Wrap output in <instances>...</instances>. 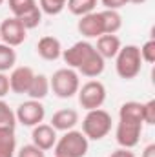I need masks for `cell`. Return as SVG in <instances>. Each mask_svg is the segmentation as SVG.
<instances>
[{
	"mask_svg": "<svg viewBox=\"0 0 155 157\" xmlns=\"http://www.w3.org/2000/svg\"><path fill=\"white\" fill-rule=\"evenodd\" d=\"M115 70L117 75L124 80L135 78L142 70V59H141V49L133 44H128L119 49L115 57Z\"/></svg>",
	"mask_w": 155,
	"mask_h": 157,
	"instance_id": "6da1fadb",
	"label": "cell"
},
{
	"mask_svg": "<svg viewBox=\"0 0 155 157\" xmlns=\"http://www.w3.org/2000/svg\"><path fill=\"white\" fill-rule=\"evenodd\" d=\"M110 130H112V115L102 108L89 110L82 121V133L88 137V141L89 139L100 141L110 133Z\"/></svg>",
	"mask_w": 155,
	"mask_h": 157,
	"instance_id": "7a4b0ae2",
	"label": "cell"
},
{
	"mask_svg": "<svg viewBox=\"0 0 155 157\" xmlns=\"http://www.w3.org/2000/svg\"><path fill=\"white\" fill-rule=\"evenodd\" d=\"M89 143L88 137L77 132V130H68L55 144V155L57 157H84L88 154Z\"/></svg>",
	"mask_w": 155,
	"mask_h": 157,
	"instance_id": "3957f363",
	"label": "cell"
},
{
	"mask_svg": "<svg viewBox=\"0 0 155 157\" xmlns=\"http://www.w3.org/2000/svg\"><path fill=\"white\" fill-rule=\"evenodd\" d=\"M49 88L53 90V93L59 99H71L73 95H77L78 88H80L78 73L73 68L57 70L53 77L49 78Z\"/></svg>",
	"mask_w": 155,
	"mask_h": 157,
	"instance_id": "277c9868",
	"label": "cell"
},
{
	"mask_svg": "<svg viewBox=\"0 0 155 157\" xmlns=\"http://www.w3.org/2000/svg\"><path fill=\"white\" fill-rule=\"evenodd\" d=\"M78 104L84 110H97L106 101V88L100 80H88L82 88H78Z\"/></svg>",
	"mask_w": 155,
	"mask_h": 157,
	"instance_id": "5b68a950",
	"label": "cell"
},
{
	"mask_svg": "<svg viewBox=\"0 0 155 157\" xmlns=\"http://www.w3.org/2000/svg\"><path fill=\"white\" fill-rule=\"evenodd\" d=\"M141 133H142V122H131V121H120L119 119L115 137L120 148L131 150L133 146H137L141 141Z\"/></svg>",
	"mask_w": 155,
	"mask_h": 157,
	"instance_id": "8992f818",
	"label": "cell"
},
{
	"mask_svg": "<svg viewBox=\"0 0 155 157\" xmlns=\"http://www.w3.org/2000/svg\"><path fill=\"white\" fill-rule=\"evenodd\" d=\"M95 51H97V49H95L93 44H89V42H86V40H78V42H75L71 48H68V49L62 51V59H64V62L68 64V68H77L78 70Z\"/></svg>",
	"mask_w": 155,
	"mask_h": 157,
	"instance_id": "52a82bcc",
	"label": "cell"
},
{
	"mask_svg": "<svg viewBox=\"0 0 155 157\" xmlns=\"http://www.w3.org/2000/svg\"><path fill=\"white\" fill-rule=\"evenodd\" d=\"M44 115H46V110H44L42 102L33 101V99H29L28 102H22L17 108V113H15L17 121L22 126H37L44 121Z\"/></svg>",
	"mask_w": 155,
	"mask_h": 157,
	"instance_id": "ba28073f",
	"label": "cell"
},
{
	"mask_svg": "<svg viewBox=\"0 0 155 157\" xmlns=\"http://www.w3.org/2000/svg\"><path fill=\"white\" fill-rule=\"evenodd\" d=\"M28 29L22 26V22L15 17L11 18H6L2 24H0V40H4V44L15 48V46H20L24 40H26V35Z\"/></svg>",
	"mask_w": 155,
	"mask_h": 157,
	"instance_id": "9c48e42d",
	"label": "cell"
},
{
	"mask_svg": "<svg viewBox=\"0 0 155 157\" xmlns=\"http://www.w3.org/2000/svg\"><path fill=\"white\" fill-rule=\"evenodd\" d=\"M35 77V71L29 68V66H20V68H15L9 75V90L17 95H26L29 86H31V80Z\"/></svg>",
	"mask_w": 155,
	"mask_h": 157,
	"instance_id": "30bf717a",
	"label": "cell"
},
{
	"mask_svg": "<svg viewBox=\"0 0 155 157\" xmlns=\"http://www.w3.org/2000/svg\"><path fill=\"white\" fill-rule=\"evenodd\" d=\"M78 33L86 39H99L100 35H104V28H102V18L100 13H88L84 17H80L77 24Z\"/></svg>",
	"mask_w": 155,
	"mask_h": 157,
	"instance_id": "8fae6325",
	"label": "cell"
},
{
	"mask_svg": "<svg viewBox=\"0 0 155 157\" xmlns=\"http://www.w3.org/2000/svg\"><path fill=\"white\" fill-rule=\"evenodd\" d=\"M31 139L37 148L44 150V152L51 150L57 144V130L51 124H37V126H33Z\"/></svg>",
	"mask_w": 155,
	"mask_h": 157,
	"instance_id": "7c38bea8",
	"label": "cell"
},
{
	"mask_svg": "<svg viewBox=\"0 0 155 157\" xmlns=\"http://www.w3.org/2000/svg\"><path fill=\"white\" fill-rule=\"evenodd\" d=\"M37 53H39L40 59L44 60H57L59 57H62V46H60V40L55 39V37H42L37 42Z\"/></svg>",
	"mask_w": 155,
	"mask_h": 157,
	"instance_id": "4fadbf2b",
	"label": "cell"
},
{
	"mask_svg": "<svg viewBox=\"0 0 155 157\" xmlns=\"http://www.w3.org/2000/svg\"><path fill=\"white\" fill-rule=\"evenodd\" d=\"M120 48H122V46H120V39H119L117 35H100V37L97 39V46H95L97 53H99L104 60H106V59H115Z\"/></svg>",
	"mask_w": 155,
	"mask_h": 157,
	"instance_id": "5bb4252c",
	"label": "cell"
},
{
	"mask_svg": "<svg viewBox=\"0 0 155 157\" xmlns=\"http://www.w3.org/2000/svg\"><path fill=\"white\" fill-rule=\"evenodd\" d=\"M78 122V113L71 108H64V110H59L57 113H53L51 117V126L57 130V132H68V130H73V126Z\"/></svg>",
	"mask_w": 155,
	"mask_h": 157,
	"instance_id": "9a60e30c",
	"label": "cell"
},
{
	"mask_svg": "<svg viewBox=\"0 0 155 157\" xmlns=\"http://www.w3.org/2000/svg\"><path fill=\"white\" fill-rule=\"evenodd\" d=\"M17 148L15 139V128L11 126H0V157H13Z\"/></svg>",
	"mask_w": 155,
	"mask_h": 157,
	"instance_id": "2e32d148",
	"label": "cell"
},
{
	"mask_svg": "<svg viewBox=\"0 0 155 157\" xmlns=\"http://www.w3.org/2000/svg\"><path fill=\"white\" fill-rule=\"evenodd\" d=\"M100 18H102L104 35H115L117 31L122 28V17L119 15V11L104 9V11H100Z\"/></svg>",
	"mask_w": 155,
	"mask_h": 157,
	"instance_id": "e0dca14e",
	"label": "cell"
},
{
	"mask_svg": "<svg viewBox=\"0 0 155 157\" xmlns=\"http://www.w3.org/2000/svg\"><path fill=\"white\" fill-rule=\"evenodd\" d=\"M78 71L84 75V77H89V78H93V77H99L102 71H104V59L95 51L80 68H78Z\"/></svg>",
	"mask_w": 155,
	"mask_h": 157,
	"instance_id": "ac0fdd59",
	"label": "cell"
},
{
	"mask_svg": "<svg viewBox=\"0 0 155 157\" xmlns=\"http://www.w3.org/2000/svg\"><path fill=\"white\" fill-rule=\"evenodd\" d=\"M49 90H51L49 88V78L46 75H35L26 95H29V99H33V101H42L49 93Z\"/></svg>",
	"mask_w": 155,
	"mask_h": 157,
	"instance_id": "d6986e66",
	"label": "cell"
},
{
	"mask_svg": "<svg viewBox=\"0 0 155 157\" xmlns=\"http://www.w3.org/2000/svg\"><path fill=\"white\" fill-rule=\"evenodd\" d=\"M119 119L120 121H131V122H142V104L141 102H135V101H130V102H124L119 110Z\"/></svg>",
	"mask_w": 155,
	"mask_h": 157,
	"instance_id": "ffe728a7",
	"label": "cell"
},
{
	"mask_svg": "<svg viewBox=\"0 0 155 157\" xmlns=\"http://www.w3.org/2000/svg\"><path fill=\"white\" fill-rule=\"evenodd\" d=\"M66 6H68V9H70L71 15L84 17V15L95 11V7H97V0H68Z\"/></svg>",
	"mask_w": 155,
	"mask_h": 157,
	"instance_id": "44dd1931",
	"label": "cell"
},
{
	"mask_svg": "<svg viewBox=\"0 0 155 157\" xmlns=\"http://www.w3.org/2000/svg\"><path fill=\"white\" fill-rule=\"evenodd\" d=\"M17 62V53L11 46L7 44H0V73L9 71Z\"/></svg>",
	"mask_w": 155,
	"mask_h": 157,
	"instance_id": "7402d4cb",
	"label": "cell"
},
{
	"mask_svg": "<svg viewBox=\"0 0 155 157\" xmlns=\"http://www.w3.org/2000/svg\"><path fill=\"white\" fill-rule=\"evenodd\" d=\"M7 4H9V9L15 18H20L37 7V0H7Z\"/></svg>",
	"mask_w": 155,
	"mask_h": 157,
	"instance_id": "603a6c76",
	"label": "cell"
},
{
	"mask_svg": "<svg viewBox=\"0 0 155 157\" xmlns=\"http://www.w3.org/2000/svg\"><path fill=\"white\" fill-rule=\"evenodd\" d=\"M66 2L68 0H40L39 7L42 13H46L49 17H55V15H59L66 7Z\"/></svg>",
	"mask_w": 155,
	"mask_h": 157,
	"instance_id": "cb8c5ba5",
	"label": "cell"
},
{
	"mask_svg": "<svg viewBox=\"0 0 155 157\" xmlns=\"http://www.w3.org/2000/svg\"><path fill=\"white\" fill-rule=\"evenodd\" d=\"M20 22H22V26L26 28V29H33V28H37L40 24V20H42V11H40V7L37 6L35 9H31L29 13H26L24 17H20L18 18Z\"/></svg>",
	"mask_w": 155,
	"mask_h": 157,
	"instance_id": "d4e9b609",
	"label": "cell"
},
{
	"mask_svg": "<svg viewBox=\"0 0 155 157\" xmlns=\"http://www.w3.org/2000/svg\"><path fill=\"white\" fill-rule=\"evenodd\" d=\"M15 124H17L15 112L9 108V104L6 101L0 99V126H11V128H15Z\"/></svg>",
	"mask_w": 155,
	"mask_h": 157,
	"instance_id": "484cf974",
	"label": "cell"
},
{
	"mask_svg": "<svg viewBox=\"0 0 155 157\" xmlns=\"http://www.w3.org/2000/svg\"><path fill=\"white\" fill-rule=\"evenodd\" d=\"M139 49H141L142 62H148V64L155 62V39H150L148 42H144L142 48H139Z\"/></svg>",
	"mask_w": 155,
	"mask_h": 157,
	"instance_id": "4316f807",
	"label": "cell"
},
{
	"mask_svg": "<svg viewBox=\"0 0 155 157\" xmlns=\"http://www.w3.org/2000/svg\"><path fill=\"white\" fill-rule=\"evenodd\" d=\"M142 121L144 124H155V101L142 104Z\"/></svg>",
	"mask_w": 155,
	"mask_h": 157,
	"instance_id": "83f0119b",
	"label": "cell"
},
{
	"mask_svg": "<svg viewBox=\"0 0 155 157\" xmlns=\"http://www.w3.org/2000/svg\"><path fill=\"white\" fill-rule=\"evenodd\" d=\"M17 157H46V154H44V150L37 148L35 144H26L20 148Z\"/></svg>",
	"mask_w": 155,
	"mask_h": 157,
	"instance_id": "f1b7e54d",
	"label": "cell"
},
{
	"mask_svg": "<svg viewBox=\"0 0 155 157\" xmlns=\"http://www.w3.org/2000/svg\"><path fill=\"white\" fill-rule=\"evenodd\" d=\"M100 2H102V6H104L106 9H113V11L124 7V6L128 4V0H100Z\"/></svg>",
	"mask_w": 155,
	"mask_h": 157,
	"instance_id": "f546056e",
	"label": "cell"
},
{
	"mask_svg": "<svg viewBox=\"0 0 155 157\" xmlns=\"http://www.w3.org/2000/svg\"><path fill=\"white\" fill-rule=\"evenodd\" d=\"M7 93H9V78L4 73H0V99L6 97Z\"/></svg>",
	"mask_w": 155,
	"mask_h": 157,
	"instance_id": "4dcf8cb0",
	"label": "cell"
},
{
	"mask_svg": "<svg viewBox=\"0 0 155 157\" xmlns=\"http://www.w3.org/2000/svg\"><path fill=\"white\" fill-rule=\"evenodd\" d=\"M110 157H135V154L131 150H128V148H119L115 152H112Z\"/></svg>",
	"mask_w": 155,
	"mask_h": 157,
	"instance_id": "1f68e13d",
	"label": "cell"
},
{
	"mask_svg": "<svg viewBox=\"0 0 155 157\" xmlns=\"http://www.w3.org/2000/svg\"><path fill=\"white\" fill-rule=\"evenodd\" d=\"M142 157H155V144H148L142 152Z\"/></svg>",
	"mask_w": 155,
	"mask_h": 157,
	"instance_id": "d6a6232c",
	"label": "cell"
},
{
	"mask_svg": "<svg viewBox=\"0 0 155 157\" xmlns=\"http://www.w3.org/2000/svg\"><path fill=\"white\" fill-rule=\"evenodd\" d=\"M148 0H128V4H144Z\"/></svg>",
	"mask_w": 155,
	"mask_h": 157,
	"instance_id": "836d02e7",
	"label": "cell"
},
{
	"mask_svg": "<svg viewBox=\"0 0 155 157\" xmlns=\"http://www.w3.org/2000/svg\"><path fill=\"white\" fill-rule=\"evenodd\" d=\"M4 2H6V0H0V6H2V4H4Z\"/></svg>",
	"mask_w": 155,
	"mask_h": 157,
	"instance_id": "e575fe53",
	"label": "cell"
},
{
	"mask_svg": "<svg viewBox=\"0 0 155 157\" xmlns=\"http://www.w3.org/2000/svg\"><path fill=\"white\" fill-rule=\"evenodd\" d=\"M55 157H57V155H55Z\"/></svg>",
	"mask_w": 155,
	"mask_h": 157,
	"instance_id": "d590c367",
	"label": "cell"
}]
</instances>
